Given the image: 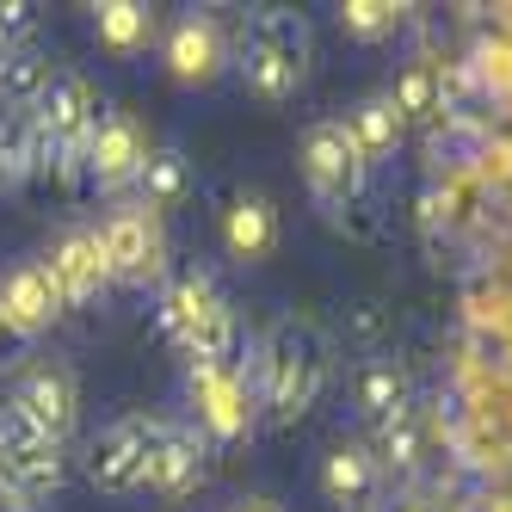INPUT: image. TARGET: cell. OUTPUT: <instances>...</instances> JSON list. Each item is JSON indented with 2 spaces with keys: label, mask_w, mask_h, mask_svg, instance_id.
<instances>
[{
  "label": "cell",
  "mask_w": 512,
  "mask_h": 512,
  "mask_svg": "<svg viewBox=\"0 0 512 512\" xmlns=\"http://www.w3.org/2000/svg\"><path fill=\"white\" fill-rule=\"evenodd\" d=\"M327 371H334L327 334H321L315 321L284 315L266 334V352H260V408H266V420L272 426H297L321 401Z\"/></svg>",
  "instance_id": "obj_1"
},
{
  "label": "cell",
  "mask_w": 512,
  "mask_h": 512,
  "mask_svg": "<svg viewBox=\"0 0 512 512\" xmlns=\"http://www.w3.org/2000/svg\"><path fill=\"white\" fill-rule=\"evenodd\" d=\"M309 62H315V44H309V25L303 13H260L247 25V38H241V81L253 99H266V105H284V99H297L303 81H309Z\"/></svg>",
  "instance_id": "obj_2"
},
{
  "label": "cell",
  "mask_w": 512,
  "mask_h": 512,
  "mask_svg": "<svg viewBox=\"0 0 512 512\" xmlns=\"http://www.w3.org/2000/svg\"><path fill=\"white\" fill-rule=\"evenodd\" d=\"M161 334L186 352L192 364H210V358H235V315L223 303V290L210 278L186 272L161 290Z\"/></svg>",
  "instance_id": "obj_3"
},
{
  "label": "cell",
  "mask_w": 512,
  "mask_h": 512,
  "mask_svg": "<svg viewBox=\"0 0 512 512\" xmlns=\"http://www.w3.org/2000/svg\"><path fill=\"white\" fill-rule=\"evenodd\" d=\"M297 161H303L309 192H315L327 210H358V204H364V192H371V161L352 149V136H346V124H340V118L309 124V130H303Z\"/></svg>",
  "instance_id": "obj_4"
},
{
  "label": "cell",
  "mask_w": 512,
  "mask_h": 512,
  "mask_svg": "<svg viewBox=\"0 0 512 512\" xmlns=\"http://www.w3.org/2000/svg\"><path fill=\"white\" fill-rule=\"evenodd\" d=\"M192 408H198V426L210 438H247L253 420H260V383L241 371V352L235 358H210V364H192Z\"/></svg>",
  "instance_id": "obj_5"
},
{
  "label": "cell",
  "mask_w": 512,
  "mask_h": 512,
  "mask_svg": "<svg viewBox=\"0 0 512 512\" xmlns=\"http://www.w3.org/2000/svg\"><path fill=\"white\" fill-rule=\"evenodd\" d=\"M105 266H112V284H130V290H149V284H167V235H161V216L142 210V204H118L105 216Z\"/></svg>",
  "instance_id": "obj_6"
},
{
  "label": "cell",
  "mask_w": 512,
  "mask_h": 512,
  "mask_svg": "<svg viewBox=\"0 0 512 512\" xmlns=\"http://www.w3.org/2000/svg\"><path fill=\"white\" fill-rule=\"evenodd\" d=\"M44 266H50V278H56L68 309H99L105 297H112V266H105L99 229H62L56 247L44 253Z\"/></svg>",
  "instance_id": "obj_7"
},
{
  "label": "cell",
  "mask_w": 512,
  "mask_h": 512,
  "mask_svg": "<svg viewBox=\"0 0 512 512\" xmlns=\"http://www.w3.org/2000/svg\"><path fill=\"white\" fill-rule=\"evenodd\" d=\"M149 432H155L149 414L112 420L87 445V482L99 494H130V488H142V469H149Z\"/></svg>",
  "instance_id": "obj_8"
},
{
  "label": "cell",
  "mask_w": 512,
  "mask_h": 512,
  "mask_svg": "<svg viewBox=\"0 0 512 512\" xmlns=\"http://www.w3.org/2000/svg\"><path fill=\"white\" fill-rule=\"evenodd\" d=\"M0 315H7V327L19 340L50 334V327L68 315V303H62V290H56L44 260H19V266L0 272Z\"/></svg>",
  "instance_id": "obj_9"
},
{
  "label": "cell",
  "mask_w": 512,
  "mask_h": 512,
  "mask_svg": "<svg viewBox=\"0 0 512 512\" xmlns=\"http://www.w3.org/2000/svg\"><path fill=\"white\" fill-rule=\"evenodd\" d=\"M210 475V451L192 426H173V420H155L149 432V469H142V488H155L167 500H186L192 488H204Z\"/></svg>",
  "instance_id": "obj_10"
},
{
  "label": "cell",
  "mask_w": 512,
  "mask_h": 512,
  "mask_svg": "<svg viewBox=\"0 0 512 512\" xmlns=\"http://www.w3.org/2000/svg\"><path fill=\"white\" fill-rule=\"evenodd\" d=\"M13 408L38 426L44 438H62L75 432V420H81V383H75V371H68V364H31V371L19 377V389H13Z\"/></svg>",
  "instance_id": "obj_11"
},
{
  "label": "cell",
  "mask_w": 512,
  "mask_h": 512,
  "mask_svg": "<svg viewBox=\"0 0 512 512\" xmlns=\"http://www.w3.org/2000/svg\"><path fill=\"white\" fill-rule=\"evenodd\" d=\"M0 451H7V469L19 475V488L31 494V506L62 488V475H68L62 445H56V438H44L38 426H31V420L13 408V401L0 408Z\"/></svg>",
  "instance_id": "obj_12"
},
{
  "label": "cell",
  "mask_w": 512,
  "mask_h": 512,
  "mask_svg": "<svg viewBox=\"0 0 512 512\" xmlns=\"http://www.w3.org/2000/svg\"><path fill=\"white\" fill-rule=\"evenodd\" d=\"M142 161H149V136H142V124L130 112H105L93 142H87V179L99 192H124V186H136Z\"/></svg>",
  "instance_id": "obj_13"
},
{
  "label": "cell",
  "mask_w": 512,
  "mask_h": 512,
  "mask_svg": "<svg viewBox=\"0 0 512 512\" xmlns=\"http://www.w3.org/2000/svg\"><path fill=\"white\" fill-rule=\"evenodd\" d=\"M167 75L179 87H210L216 75H223V62H229V44H223V25H216L210 13H186V19H173L167 25Z\"/></svg>",
  "instance_id": "obj_14"
},
{
  "label": "cell",
  "mask_w": 512,
  "mask_h": 512,
  "mask_svg": "<svg viewBox=\"0 0 512 512\" xmlns=\"http://www.w3.org/2000/svg\"><path fill=\"white\" fill-rule=\"evenodd\" d=\"M278 235H284V223H278V204L266 192H241L223 210V247H229V260H241V266H266L278 253Z\"/></svg>",
  "instance_id": "obj_15"
},
{
  "label": "cell",
  "mask_w": 512,
  "mask_h": 512,
  "mask_svg": "<svg viewBox=\"0 0 512 512\" xmlns=\"http://www.w3.org/2000/svg\"><path fill=\"white\" fill-rule=\"evenodd\" d=\"M321 494L346 512H371L377 494H383V463L364 445H334L321 457Z\"/></svg>",
  "instance_id": "obj_16"
},
{
  "label": "cell",
  "mask_w": 512,
  "mask_h": 512,
  "mask_svg": "<svg viewBox=\"0 0 512 512\" xmlns=\"http://www.w3.org/2000/svg\"><path fill=\"white\" fill-rule=\"evenodd\" d=\"M346 136H352V149L364 161H383L401 149V136H408V124H401V112L389 105V93H371V99H358L352 112H346Z\"/></svg>",
  "instance_id": "obj_17"
},
{
  "label": "cell",
  "mask_w": 512,
  "mask_h": 512,
  "mask_svg": "<svg viewBox=\"0 0 512 512\" xmlns=\"http://www.w3.org/2000/svg\"><path fill=\"white\" fill-rule=\"evenodd\" d=\"M389 105L401 112V124H432V118H445V68L438 62H408L395 75V87H389Z\"/></svg>",
  "instance_id": "obj_18"
},
{
  "label": "cell",
  "mask_w": 512,
  "mask_h": 512,
  "mask_svg": "<svg viewBox=\"0 0 512 512\" xmlns=\"http://www.w3.org/2000/svg\"><path fill=\"white\" fill-rule=\"evenodd\" d=\"M136 192H142V210H155V216L179 210L192 198V161L179 149H149V161L136 173Z\"/></svg>",
  "instance_id": "obj_19"
},
{
  "label": "cell",
  "mask_w": 512,
  "mask_h": 512,
  "mask_svg": "<svg viewBox=\"0 0 512 512\" xmlns=\"http://www.w3.org/2000/svg\"><path fill=\"white\" fill-rule=\"evenodd\" d=\"M44 173V149H38V124L31 112L0 105V186H25Z\"/></svg>",
  "instance_id": "obj_20"
},
{
  "label": "cell",
  "mask_w": 512,
  "mask_h": 512,
  "mask_svg": "<svg viewBox=\"0 0 512 512\" xmlns=\"http://www.w3.org/2000/svg\"><path fill=\"white\" fill-rule=\"evenodd\" d=\"M93 31L105 50L136 56L155 44V7H142V0H105V7H93Z\"/></svg>",
  "instance_id": "obj_21"
},
{
  "label": "cell",
  "mask_w": 512,
  "mask_h": 512,
  "mask_svg": "<svg viewBox=\"0 0 512 512\" xmlns=\"http://www.w3.org/2000/svg\"><path fill=\"white\" fill-rule=\"evenodd\" d=\"M358 408H364V420H395L401 408H408V371H401V364L395 358H371V364H364V371H358Z\"/></svg>",
  "instance_id": "obj_22"
},
{
  "label": "cell",
  "mask_w": 512,
  "mask_h": 512,
  "mask_svg": "<svg viewBox=\"0 0 512 512\" xmlns=\"http://www.w3.org/2000/svg\"><path fill=\"white\" fill-rule=\"evenodd\" d=\"M50 81H56V68H50L38 50H13L7 68H0V105H13V112H31V105L44 99Z\"/></svg>",
  "instance_id": "obj_23"
},
{
  "label": "cell",
  "mask_w": 512,
  "mask_h": 512,
  "mask_svg": "<svg viewBox=\"0 0 512 512\" xmlns=\"http://www.w3.org/2000/svg\"><path fill=\"white\" fill-rule=\"evenodd\" d=\"M401 19H408V7H395V0H346L340 7V31L352 44H383L401 31Z\"/></svg>",
  "instance_id": "obj_24"
},
{
  "label": "cell",
  "mask_w": 512,
  "mask_h": 512,
  "mask_svg": "<svg viewBox=\"0 0 512 512\" xmlns=\"http://www.w3.org/2000/svg\"><path fill=\"white\" fill-rule=\"evenodd\" d=\"M420 451H426V432H420V414H414V408H401L395 420L377 426V451H371V457H377L383 469H401V475H408V469L420 463Z\"/></svg>",
  "instance_id": "obj_25"
},
{
  "label": "cell",
  "mask_w": 512,
  "mask_h": 512,
  "mask_svg": "<svg viewBox=\"0 0 512 512\" xmlns=\"http://www.w3.org/2000/svg\"><path fill=\"white\" fill-rule=\"evenodd\" d=\"M31 38H38V7L31 0H0V44L31 50Z\"/></svg>",
  "instance_id": "obj_26"
},
{
  "label": "cell",
  "mask_w": 512,
  "mask_h": 512,
  "mask_svg": "<svg viewBox=\"0 0 512 512\" xmlns=\"http://www.w3.org/2000/svg\"><path fill=\"white\" fill-rule=\"evenodd\" d=\"M0 506H31V494L19 488V475L7 469V451H0Z\"/></svg>",
  "instance_id": "obj_27"
},
{
  "label": "cell",
  "mask_w": 512,
  "mask_h": 512,
  "mask_svg": "<svg viewBox=\"0 0 512 512\" xmlns=\"http://www.w3.org/2000/svg\"><path fill=\"white\" fill-rule=\"evenodd\" d=\"M358 334H364V340H377V334H383V315H377V303H364V309H358Z\"/></svg>",
  "instance_id": "obj_28"
},
{
  "label": "cell",
  "mask_w": 512,
  "mask_h": 512,
  "mask_svg": "<svg viewBox=\"0 0 512 512\" xmlns=\"http://www.w3.org/2000/svg\"><path fill=\"white\" fill-rule=\"evenodd\" d=\"M235 512H278V500H266V494H253V500H241Z\"/></svg>",
  "instance_id": "obj_29"
},
{
  "label": "cell",
  "mask_w": 512,
  "mask_h": 512,
  "mask_svg": "<svg viewBox=\"0 0 512 512\" xmlns=\"http://www.w3.org/2000/svg\"><path fill=\"white\" fill-rule=\"evenodd\" d=\"M13 340H19V334H13V327H7V315H0V364H7V352H13Z\"/></svg>",
  "instance_id": "obj_30"
},
{
  "label": "cell",
  "mask_w": 512,
  "mask_h": 512,
  "mask_svg": "<svg viewBox=\"0 0 512 512\" xmlns=\"http://www.w3.org/2000/svg\"><path fill=\"white\" fill-rule=\"evenodd\" d=\"M389 512H438V506H426V500H401V506H389Z\"/></svg>",
  "instance_id": "obj_31"
},
{
  "label": "cell",
  "mask_w": 512,
  "mask_h": 512,
  "mask_svg": "<svg viewBox=\"0 0 512 512\" xmlns=\"http://www.w3.org/2000/svg\"><path fill=\"white\" fill-rule=\"evenodd\" d=\"M0 512H38V506H0Z\"/></svg>",
  "instance_id": "obj_32"
},
{
  "label": "cell",
  "mask_w": 512,
  "mask_h": 512,
  "mask_svg": "<svg viewBox=\"0 0 512 512\" xmlns=\"http://www.w3.org/2000/svg\"><path fill=\"white\" fill-rule=\"evenodd\" d=\"M7 56H13V50H7V44H0V68H7Z\"/></svg>",
  "instance_id": "obj_33"
}]
</instances>
